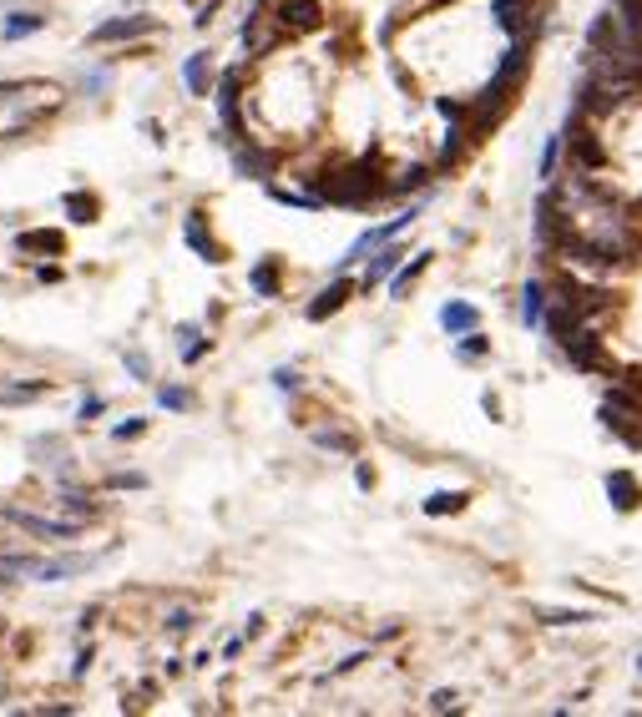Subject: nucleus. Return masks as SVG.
Instances as JSON below:
<instances>
[{
	"label": "nucleus",
	"instance_id": "nucleus-13",
	"mask_svg": "<svg viewBox=\"0 0 642 717\" xmlns=\"http://www.w3.org/2000/svg\"><path fill=\"white\" fill-rule=\"evenodd\" d=\"M96 566V556H56V561H41L36 581H61V576H81V571H91Z\"/></svg>",
	"mask_w": 642,
	"mask_h": 717
},
{
	"label": "nucleus",
	"instance_id": "nucleus-34",
	"mask_svg": "<svg viewBox=\"0 0 642 717\" xmlns=\"http://www.w3.org/2000/svg\"><path fill=\"white\" fill-rule=\"evenodd\" d=\"M273 385H279L283 395H294V389H298V374H294V369H273Z\"/></svg>",
	"mask_w": 642,
	"mask_h": 717
},
{
	"label": "nucleus",
	"instance_id": "nucleus-1",
	"mask_svg": "<svg viewBox=\"0 0 642 717\" xmlns=\"http://www.w3.org/2000/svg\"><path fill=\"white\" fill-rule=\"evenodd\" d=\"M390 182L374 172L370 162H354L344 172H329V177H314V197L335 207H370L374 197H385Z\"/></svg>",
	"mask_w": 642,
	"mask_h": 717
},
{
	"label": "nucleus",
	"instance_id": "nucleus-5",
	"mask_svg": "<svg viewBox=\"0 0 642 717\" xmlns=\"http://www.w3.org/2000/svg\"><path fill=\"white\" fill-rule=\"evenodd\" d=\"M279 26L283 31H319L324 5L319 0H279Z\"/></svg>",
	"mask_w": 642,
	"mask_h": 717
},
{
	"label": "nucleus",
	"instance_id": "nucleus-10",
	"mask_svg": "<svg viewBox=\"0 0 642 717\" xmlns=\"http://www.w3.org/2000/svg\"><path fill=\"white\" fill-rule=\"evenodd\" d=\"M349 298H354V283H349V278H335V283H329V288H324L319 298H314V304H308V323L335 319V313L349 304Z\"/></svg>",
	"mask_w": 642,
	"mask_h": 717
},
{
	"label": "nucleus",
	"instance_id": "nucleus-22",
	"mask_svg": "<svg viewBox=\"0 0 642 717\" xmlns=\"http://www.w3.org/2000/svg\"><path fill=\"white\" fill-rule=\"evenodd\" d=\"M562 147H566V132L546 137V147H541V162H537V177H546V182L556 177V162H562Z\"/></svg>",
	"mask_w": 642,
	"mask_h": 717
},
{
	"label": "nucleus",
	"instance_id": "nucleus-30",
	"mask_svg": "<svg viewBox=\"0 0 642 717\" xmlns=\"http://www.w3.org/2000/svg\"><path fill=\"white\" fill-rule=\"evenodd\" d=\"M425 182H430V172H425V167H410L399 182H390V193H420Z\"/></svg>",
	"mask_w": 642,
	"mask_h": 717
},
{
	"label": "nucleus",
	"instance_id": "nucleus-38",
	"mask_svg": "<svg viewBox=\"0 0 642 717\" xmlns=\"http://www.w3.org/2000/svg\"><path fill=\"white\" fill-rule=\"evenodd\" d=\"M193 622H197L193 612H172V616H168V631H188Z\"/></svg>",
	"mask_w": 642,
	"mask_h": 717
},
{
	"label": "nucleus",
	"instance_id": "nucleus-35",
	"mask_svg": "<svg viewBox=\"0 0 642 717\" xmlns=\"http://www.w3.org/2000/svg\"><path fill=\"white\" fill-rule=\"evenodd\" d=\"M61 505H71V511H77L81 521H87V515H91V505H87V495H81V490H71V495H61Z\"/></svg>",
	"mask_w": 642,
	"mask_h": 717
},
{
	"label": "nucleus",
	"instance_id": "nucleus-18",
	"mask_svg": "<svg viewBox=\"0 0 642 717\" xmlns=\"http://www.w3.org/2000/svg\"><path fill=\"white\" fill-rule=\"evenodd\" d=\"M248 288H253L258 298H279V288H283V278H279V258L258 263V268L248 273Z\"/></svg>",
	"mask_w": 642,
	"mask_h": 717
},
{
	"label": "nucleus",
	"instance_id": "nucleus-29",
	"mask_svg": "<svg viewBox=\"0 0 642 717\" xmlns=\"http://www.w3.org/2000/svg\"><path fill=\"white\" fill-rule=\"evenodd\" d=\"M207 354V339L197 329H182V358H188V364H197V358Z\"/></svg>",
	"mask_w": 642,
	"mask_h": 717
},
{
	"label": "nucleus",
	"instance_id": "nucleus-32",
	"mask_svg": "<svg viewBox=\"0 0 642 717\" xmlns=\"http://www.w3.org/2000/svg\"><path fill=\"white\" fill-rule=\"evenodd\" d=\"M142 430H147V420L137 414V420H122V424H116V430H112V440H137Z\"/></svg>",
	"mask_w": 642,
	"mask_h": 717
},
{
	"label": "nucleus",
	"instance_id": "nucleus-41",
	"mask_svg": "<svg viewBox=\"0 0 642 717\" xmlns=\"http://www.w3.org/2000/svg\"><path fill=\"white\" fill-rule=\"evenodd\" d=\"M354 480H360V490H370L374 486V470H370V465H354Z\"/></svg>",
	"mask_w": 642,
	"mask_h": 717
},
{
	"label": "nucleus",
	"instance_id": "nucleus-42",
	"mask_svg": "<svg viewBox=\"0 0 642 717\" xmlns=\"http://www.w3.org/2000/svg\"><path fill=\"white\" fill-rule=\"evenodd\" d=\"M637 672H642V657H637Z\"/></svg>",
	"mask_w": 642,
	"mask_h": 717
},
{
	"label": "nucleus",
	"instance_id": "nucleus-26",
	"mask_svg": "<svg viewBox=\"0 0 642 717\" xmlns=\"http://www.w3.org/2000/svg\"><path fill=\"white\" fill-rule=\"evenodd\" d=\"M41 561L36 556H0V576H36Z\"/></svg>",
	"mask_w": 642,
	"mask_h": 717
},
{
	"label": "nucleus",
	"instance_id": "nucleus-4",
	"mask_svg": "<svg viewBox=\"0 0 642 717\" xmlns=\"http://www.w3.org/2000/svg\"><path fill=\"white\" fill-rule=\"evenodd\" d=\"M602 490H607V500H612V511L617 515H632L642 505V480L632 470H612L602 480Z\"/></svg>",
	"mask_w": 642,
	"mask_h": 717
},
{
	"label": "nucleus",
	"instance_id": "nucleus-17",
	"mask_svg": "<svg viewBox=\"0 0 642 717\" xmlns=\"http://www.w3.org/2000/svg\"><path fill=\"white\" fill-rule=\"evenodd\" d=\"M399 258H405V248L385 243V248H380V253H374V263H370V268H364V283H360V288H374V283H385L390 273L399 268Z\"/></svg>",
	"mask_w": 642,
	"mask_h": 717
},
{
	"label": "nucleus",
	"instance_id": "nucleus-23",
	"mask_svg": "<svg viewBox=\"0 0 642 717\" xmlns=\"http://www.w3.org/2000/svg\"><path fill=\"white\" fill-rule=\"evenodd\" d=\"M21 253H61V232H21Z\"/></svg>",
	"mask_w": 642,
	"mask_h": 717
},
{
	"label": "nucleus",
	"instance_id": "nucleus-21",
	"mask_svg": "<svg viewBox=\"0 0 642 717\" xmlns=\"http://www.w3.org/2000/svg\"><path fill=\"white\" fill-rule=\"evenodd\" d=\"M233 167H238L243 177H269V152H253V147H238V152H233Z\"/></svg>",
	"mask_w": 642,
	"mask_h": 717
},
{
	"label": "nucleus",
	"instance_id": "nucleus-31",
	"mask_svg": "<svg viewBox=\"0 0 642 717\" xmlns=\"http://www.w3.org/2000/svg\"><path fill=\"white\" fill-rule=\"evenodd\" d=\"M46 385H21V389H0V404H21V399H41Z\"/></svg>",
	"mask_w": 642,
	"mask_h": 717
},
{
	"label": "nucleus",
	"instance_id": "nucleus-15",
	"mask_svg": "<svg viewBox=\"0 0 642 717\" xmlns=\"http://www.w3.org/2000/svg\"><path fill=\"white\" fill-rule=\"evenodd\" d=\"M430 258H436V253H415L410 263H399V268H395V278H390V298H405V294H410V288H415V278H420V273L430 268Z\"/></svg>",
	"mask_w": 642,
	"mask_h": 717
},
{
	"label": "nucleus",
	"instance_id": "nucleus-28",
	"mask_svg": "<svg viewBox=\"0 0 642 717\" xmlns=\"http://www.w3.org/2000/svg\"><path fill=\"white\" fill-rule=\"evenodd\" d=\"M314 445L339 449V455H354V435H339V430H319V435H314Z\"/></svg>",
	"mask_w": 642,
	"mask_h": 717
},
{
	"label": "nucleus",
	"instance_id": "nucleus-9",
	"mask_svg": "<svg viewBox=\"0 0 642 717\" xmlns=\"http://www.w3.org/2000/svg\"><path fill=\"white\" fill-rule=\"evenodd\" d=\"M182 238H188V248H193L203 263H223V248H218V238L207 232V218H203V213H188V222H182Z\"/></svg>",
	"mask_w": 642,
	"mask_h": 717
},
{
	"label": "nucleus",
	"instance_id": "nucleus-11",
	"mask_svg": "<svg viewBox=\"0 0 642 717\" xmlns=\"http://www.w3.org/2000/svg\"><path fill=\"white\" fill-rule=\"evenodd\" d=\"M546 308H552V298H546V283L531 278L527 288H521V323H527V329H541V323H546Z\"/></svg>",
	"mask_w": 642,
	"mask_h": 717
},
{
	"label": "nucleus",
	"instance_id": "nucleus-33",
	"mask_svg": "<svg viewBox=\"0 0 642 717\" xmlns=\"http://www.w3.org/2000/svg\"><path fill=\"white\" fill-rule=\"evenodd\" d=\"M157 399H162V410H188V395H182V389H172V385L162 389Z\"/></svg>",
	"mask_w": 642,
	"mask_h": 717
},
{
	"label": "nucleus",
	"instance_id": "nucleus-12",
	"mask_svg": "<svg viewBox=\"0 0 642 717\" xmlns=\"http://www.w3.org/2000/svg\"><path fill=\"white\" fill-rule=\"evenodd\" d=\"M5 515H11L21 531H31V536H46V540H71L77 536V525H56V521H41V515H26V511H15V505H5Z\"/></svg>",
	"mask_w": 642,
	"mask_h": 717
},
{
	"label": "nucleus",
	"instance_id": "nucleus-40",
	"mask_svg": "<svg viewBox=\"0 0 642 717\" xmlns=\"http://www.w3.org/2000/svg\"><path fill=\"white\" fill-rule=\"evenodd\" d=\"M112 486H122V490H142L147 480H142V475H112Z\"/></svg>",
	"mask_w": 642,
	"mask_h": 717
},
{
	"label": "nucleus",
	"instance_id": "nucleus-8",
	"mask_svg": "<svg viewBox=\"0 0 642 717\" xmlns=\"http://www.w3.org/2000/svg\"><path fill=\"white\" fill-rule=\"evenodd\" d=\"M218 116H223V127H228V137L243 141V116H238V71H223V81H218Z\"/></svg>",
	"mask_w": 642,
	"mask_h": 717
},
{
	"label": "nucleus",
	"instance_id": "nucleus-7",
	"mask_svg": "<svg viewBox=\"0 0 642 717\" xmlns=\"http://www.w3.org/2000/svg\"><path fill=\"white\" fill-rule=\"evenodd\" d=\"M531 0H491V21L506 31V36H531Z\"/></svg>",
	"mask_w": 642,
	"mask_h": 717
},
{
	"label": "nucleus",
	"instance_id": "nucleus-39",
	"mask_svg": "<svg viewBox=\"0 0 642 717\" xmlns=\"http://www.w3.org/2000/svg\"><path fill=\"white\" fill-rule=\"evenodd\" d=\"M96 414H102V399L87 395V399H81V420H96Z\"/></svg>",
	"mask_w": 642,
	"mask_h": 717
},
{
	"label": "nucleus",
	"instance_id": "nucleus-25",
	"mask_svg": "<svg viewBox=\"0 0 642 717\" xmlns=\"http://www.w3.org/2000/svg\"><path fill=\"white\" fill-rule=\"evenodd\" d=\"M455 354H461L465 364H471V358H486V354H491V339H486V333H475V329H471V333H461Z\"/></svg>",
	"mask_w": 642,
	"mask_h": 717
},
{
	"label": "nucleus",
	"instance_id": "nucleus-2",
	"mask_svg": "<svg viewBox=\"0 0 642 717\" xmlns=\"http://www.w3.org/2000/svg\"><path fill=\"white\" fill-rule=\"evenodd\" d=\"M566 167H572V172H602L607 167L602 137L587 127V112H577V106L566 116Z\"/></svg>",
	"mask_w": 642,
	"mask_h": 717
},
{
	"label": "nucleus",
	"instance_id": "nucleus-19",
	"mask_svg": "<svg viewBox=\"0 0 642 717\" xmlns=\"http://www.w3.org/2000/svg\"><path fill=\"white\" fill-rule=\"evenodd\" d=\"M471 505V490H436L425 500V515H461Z\"/></svg>",
	"mask_w": 642,
	"mask_h": 717
},
{
	"label": "nucleus",
	"instance_id": "nucleus-20",
	"mask_svg": "<svg viewBox=\"0 0 642 717\" xmlns=\"http://www.w3.org/2000/svg\"><path fill=\"white\" fill-rule=\"evenodd\" d=\"M537 616L546 627H587V622H597L592 612H577V606H572V612H566V606H537Z\"/></svg>",
	"mask_w": 642,
	"mask_h": 717
},
{
	"label": "nucleus",
	"instance_id": "nucleus-3",
	"mask_svg": "<svg viewBox=\"0 0 642 717\" xmlns=\"http://www.w3.org/2000/svg\"><path fill=\"white\" fill-rule=\"evenodd\" d=\"M562 354H566V364H572V369H582V374H602V369H607L602 333H597V329H577L572 339H562Z\"/></svg>",
	"mask_w": 642,
	"mask_h": 717
},
{
	"label": "nucleus",
	"instance_id": "nucleus-27",
	"mask_svg": "<svg viewBox=\"0 0 642 717\" xmlns=\"http://www.w3.org/2000/svg\"><path fill=\"white\" fill-rule=\"evenodd\" d=\"M41 26H46V15H11V21H5V41H21Z\"/></svg>",
	"mask_w": 642,
	"mask_h": 717
},
{
	"label": "nucleus",
	"instance_id": "nucleus-24",
	"mask_svg": "<svg viewBox=\"0 0 642 717\" xmlns=\"http://www.w3.org/2000/svg\"><path fill=\"white\" fill-rule=\"evenodd\" d=\"M66 213L77 222H96V197L91 193H66Z\"/></svg>",
	"mask_w": 642,
	"mask_h": 717
},
{
	"label": "nucleus",
	"instance_id": "nucleus-16",
	"mask_svg": "<svg viewBox=\"0 0 642 717\" xmlns=\"http://www.w3.org/2000/svg\"><path fill=\"white\" fill-rule=\"evenodd\" d=\"M182 81H188V91H193V96H207V91H213V61H207V51L188 56V66H182Z\"/></svg>",
	"mask_w": 642,
	"mask_h": 717
},
{
	"label": "nucleus",
	"instance_id": "nucleus-14",
	"mask_svg": "<svg viewBox=\"0 0 642 717\" xmlns=\"http://www.w3.org/2000/svg\"><path fill=\"white\" fill-rule=\"evenodd\" d=\"M475 323H481V308H475V304H445V308H440V329L455 333V339L471 333Z\"/></svg>",
	"mask_w": 642,
	"mask_h": 717
},
{
	"label": "nucleus",
	"instance_id": "nucleus-36",
	"mask_svg": "<svg viewBox=\"0 0 642 717\" xmlns=\"http://www.w3.org/2000/svg\"><path fill=\"white\" fill-rule=\"evenodd\" d=\"M430 712H455V692H436L430 697Z\"/></svg>",
	"mask_w": 642,
	"mask_h": 717
},
{
	"label": "nucleus",
	"instance_id": "nucleus-37",
	"mask_svg": "<svg viewBox=\"0 0 642 717\" xmlns=\"http://www.w3.org/2000/svg\"><path fill=\"white\" fill-rule=\"evenodd\" d=\"M127 369L137 374V379H152V364H147L142 354H127Z\"/></svg>",
	"mask_w": 642,
	"mask_h": 717
},
{
	"label": "nucleus",
	"instance_id": "nucleus-6",
	"mask_svg": "<svg viewBox=\"0 0 642 717\" xmlns=\"http://www.w3.org/2000/svg\"><path fill=\"white\" fill-rule=\"evenodd\" d=\"M152 31V15H122V21H106V26L91 31V46H112V41H137Z\"/></svg>",
	"mask_w": 642,
	"mask_h": 717
}]
</instances>
